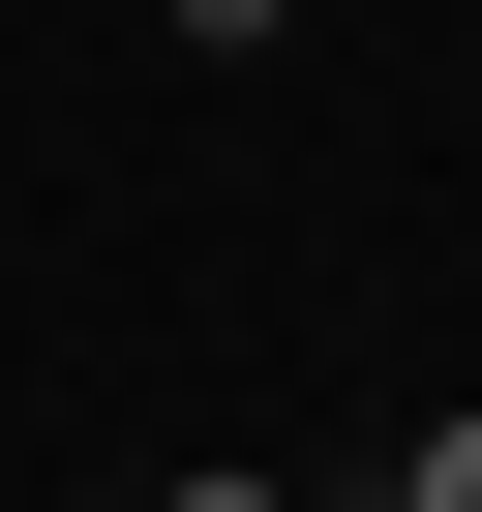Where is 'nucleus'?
<instances>
[{"label": "nucleus", "mask_w": 482, "mask_h": 512, "mask_svg": "<svg viewBox=\"0 0 482 512\" xmlns=\"http://www.w3.org/2000/svg\"><path fill=\"white\" fill-rule=\"evenodd\" d=\"M392 512H482V422H422V482H392Z\"/></svg>", "instance_id": "1"}, {"label": "nucleus", "mask_w": 482, "mask_h": 512, "mask_svg": "<svg viewBox=\"0 0 482 512\" xmlns=\"http://www.w3.org/2000/svg\"><path fill=\"white\" fill-rule=\"evenodd\" d=\"M151 512H272V482H151Z\"/></svg>", "instance_id": "2"}, {"label": "nucleus", "mask_w": 482, "mask_h": 512, "mask_svg": "<svg viewBox=\"0 0 482 512\" xmlns=\"http://www.w3.org/2000/svg\"><path fill=\"white\" fill-rule=\"evenodd\" d=\"M302 31H332V0H302Z\"/></svg>", "instance_id": "3"}]
</instances>
